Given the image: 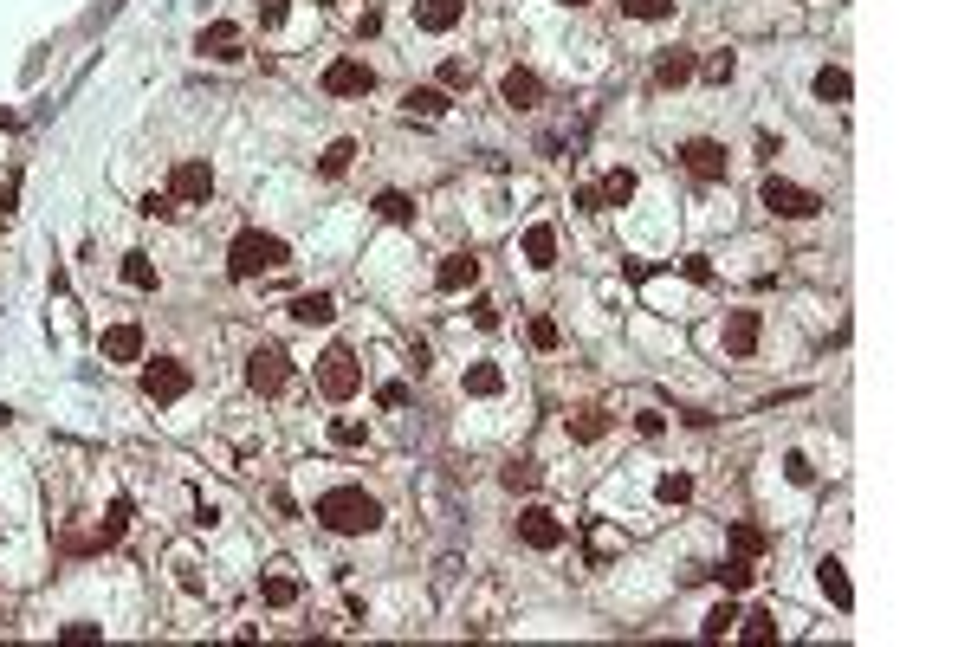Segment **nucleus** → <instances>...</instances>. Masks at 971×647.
<instances>
[{
  "label": "nucleus",
  "instance_id": "obj_26",
  "mask_svg": "<svg viewBox=\"0 0 971 647\" xmlns=\"http://www.w3.org/2000/svg\"><path fill=\"white\" fill-rule=\"evenodd\" d=\"M751 576H758V570H751V557H732V563H719V570H713V583L726 589V596H738V589H751Z\"/></svg>",
  "mask_w": 971,
  "mask_h": 647
},
{
  "label": "nucleus",
  "instance_id": "obj_22",
  "mask_svg": "<svg viewBox=\"0 0 971 647\" xmlns=\"http://www.w3.org/2000/svg\"><path fill=\"white\" fill-rule=\"evenodd\" d=\"M849 91H855V78L842 72V65H823V72H816V98L823 104H849Z\"/></svg>",
  "mask_w": 971,
  "mask_h": 647
},
{
  "label": "nucleus",
  "instance_id": "obj_35",
  "mask_svg": "<svg viewBox=\"0 0 971 647\" xmlns=\"http://www.w3.org/2000/svg\"><path fill=\"white\" fill-rule=\"evenodd\" d=\"M473 85V59H447L441 65V91H467Z\"/></svg>",
  "mask_w": 971,
  "mask_h": 647
},
{
  "label": "nucleus",
  "instance_id": "obj_14",
  "mask_svg": "<svg viewBox=\"0 0 971 647\" xmlns=\"http://www.w3.org/2000/svg\"><path fill=\"white\" fill-rule=\"evenodd\" d=\"M434 285H441V292H467V285H480V259H473V253H447L441 266H434Z\"/></svg>",
  "mask_w": 971,
  "mask_h": 647
},
{
  "label": "nucleus",
  "instance_id": "obj_2",
  "mask_svg": "<svg viewBox=\"0 0 971 647\" xmlns=\"http://www.w3.org/2000/svg\"><path fill=\"white\" fill-rule=\"evenodd\" d=\"M285 259H292V246L279 240V233H259V227H246L234 246H227V272L234 279H259V272H279Z\"/></svg>",
  "mask_w": 971,
  "mask_h": 647
},
{
  "label": "nucleus",
  "instance_id": "obj_16",
  "mask_svg": "<svg viewBox=\"0 0 971 647\" xmlns=\"http://www.w3.org/2000/svg\"><path fill=\"white\" fill-rule=\"evenodd\" d=\"M758 311H732V318H726V356H751V350H758Z\"/></svg>",
  "mask_w": 971,
  "mask_h": 647
},
{
  "label": "nucleus",
  "instance_id": "obj_20",
  "mask_svg": "<svg viewBox=\"0 0 971 647\" xmlns=\"http://www.w3.org/2000/svg\"><path fill=\"white\" fill-rule=\"evenodd\" d=\"M402 104H408V117H447V110H454V98H447L441 85H415Z\"/></svg>",
  "mask_w": 971,
  "mask_h": 647
},
{
  "label": "nucleus",
  "instance_id": "obj_43",
  "mask_svg": "<svg viewBox=\"0 0 971 647\" xmlns=\"http://www.w3.org/2000/svg\"><path fill=\"white\" fill-rule=\"evenodd\" d=\"M473 324H480V330H499V305H492V298H473Z\"/></svg>",
  "mask_w": 971,
  "mask_h": 647
},
{
  "label": "nucleus",
  "instance_id": "obj_27",
  "mask_svg": "<svg viewBox=\"0 0 971 647\" xmlns=\"http://www.w3.org/2000/svg\"><path fill=\"white\" fill-rule=\"evenodd\" d=\"M123 285H130V292H156V266H149V253H123Z\"/></svg>",
  "mask_w": 971,
  "mask_h": 647
},
{
  "label": "nucleus",
  "instance_id": "obj_34",
  "mask_svg": "<svg viewBox=\"0 0 971 647\" xmlns=\"http://www.w3.org/2000/svg\"><path fill=\"white\" fill-rule=\"evenodd\" d=\"M143 214H149V220H175V214H182V201H175L169 188H162V195L149 188V195H143Z\"/></svg>",
  "mask_w": 971,
  "mask_h": 647
},
{
  "label": "nucleus",
  "instance_id": "obj_24",
  "mask_svg": "<svg viewBox=\"0 0 971 647\" xmlns=\"http://www.w3.org/2000/svg\"><path fill=\"white\" fill-rule=\"evenodd\" d=\"M123 531H130V499H111V512H104V525H98V538L91 544H123Z\"/></svg>",
  "mask_w": 971,
  "mask_h": 647
},
{
  "label": "nucleus",
  "instance_id": "obj_30",
  "mask_svg": "<svg viewBox=\"0 0 971 647\" xmlns=\"http://www.w3.org/2000/svg\"><path fill=\"white\" fill-rule=\"evenodd\" d=\"M350 162H357V143H350V136H337V143L318 156V169H324V175H344Z\"/></svg>",
  "mask_w": 971,
  "mask_h": 647
},
{
  "label": "nucleus",
  "instance_id": "obj_47",
  "mask_svg": "<svg viewBox=\"0 0 971 647\" xmlns=\"http://www.w3.org/2000/svg\"><path fill=\"white\" fill-rule=\"evenodd\" d=\"M557 7H590V0H557Z\"/></svg>",
  "mask_w": 971,
  "mask_h": 647
},
{
  "label": "nucleus",
  "instance_id": "obj_17",
  "mask_svg": "<svg viewBox=\"0 0 971 647\" xmlns=\"http://www.w3.org/2000/svg\"><path fill=\"white\" fill-rule=\"evenodd\" d=\"M104 356H111V363H143V330H136V324H111V330H104Z\"/></svg>",
  "mask_w": 971,
  "mask_h": 647
},
{
  "label": "nucleus",
  "instance_id": "obj_46",
  "mask_svg": "<svg viewBox=\"0 0 971 647\" xmlns=\"http://www.w3.org/2000/svg\"><path fill=\"white\" fill-rule=\"evenodd\" d=\"M285 7H292V0H259V20L279 26V20H285Z\"/></svg>",
  "mask_w": 971,
  "mask_h": 647
},
{
  "label": "nucleus",
  "instance_id": "obj_9",
  "mask_svg": "<svg viewBox=\"0 0 971 647\" xmlns=\"http://www.w3.org/2000/svg\"><path fill=\"white\" fill-rule=\"evenodd\" d=\"M169 195L182 201V208L208 201V195H214V169H208V162H195V156H182V162L169 169Z\"/></svg>",
  "mask_w": 971,
  "mask_h": 647
},
{
  "label": "nucleus",
  "instance_id": "obj_40",
  "mask_svg": "<svg viewBox=\"0 0 971 647\" xmlns=\"http://www.w3.org/2000/svg\"><path fill=\"white\" fill-rule=\"evenodd\" d=\"M557 343H564V330L551 318H531V350H557Z\"/></svg>",
  "mask_w": 971,
  "mask_h": 647
},
{
  "label": "nucleus",
  "instance_id": "obj_36",
  "mask_svg": "<svg viewBox=\"0 0 971 647\" xmlns=\"http://www.w3.org/2000/svg\"><path fill=\"white\" fill-rule=\"evenodd\" d=\"M764 544H771V538H764L758 525H732V550H738V557H758Z\"/></svg>",
  "mask_w": 971,
  "mask_h": 647
},
{
  "label": "nucleus",
  "instance_id": "obj_18",
  "mask_svg": "<svg viewBox=\"0 0 971 647\" xmlns=\"http://www.w3.org/2000/svg\"><path fill=\"white\" fill-rule=\"evenodd\" d=\"M285 311H292L298 324H331V318H337V298H331V292H298Z\"/></svg>",
  "mask_w": 971,
  "mask_h": 647
},
{
  "label": "nucleus",
  "instance_id": "obj_33",
  "mask_svg": "<svg viewBox=\"0 0 971 647\" xmlns=\"http://www.w3.org/2000/svg\"><path fill=\"white\" fill-rule=\"evenodd\" d=\"M732 622H738V609H732V602H719V609L700 622V635H706V641H726V635H732Z\"/></svg>",
  "mask_w": 971,
  "mask_h": 647
},
{
  "label": "nucleus",
  "instance_id": "obj_38",
  "mask_svg": "<svg viewBox=\"0 0 971 647\" xmlns=\"http://www.w3.org/2000/svg\"><path fill=\"white\" fill-rule=\"evenodd\" d=\"M622 13H635V20H667L674 0H622Z\"/></svg>",
  "mask_w": 971,
  "mask_h": 647
},
{
  "label": "nucleus",
  "instance_id": "obj_5",
  "mask_svg": "<svg viewBox=\"0 0 971 647\" xmlns=\"http://www.w3.org/2000/svg\"><path fill=\"white\" fill-rule=\"evenodd\" d=\"M564 538H570V525L551 512V505H525V512H518V544L525 550H564Z\"/></svg>",
  "mask_w": 971,
  "mask_h": 647
},
{
  "label": "nucleus",
  "instance_id": "obj_6",
  "mask_svg": "<svg viewBox=\"0 0 971 647\" xmlns=\"http://www.w3.org/2000/svg\"><path fill=\"white\" fill-rule=\"evenodd\" d=\"M764 208H771L777 220H810V214H823V201H816L810 188L784 182V175H764Z\"/></svg>",
  "mask_w": 971,
  "mask_h": 647
},
{
  "label": "nucleus",
  "instance_id": "obj_15",
  "mask_svg": "<svg viewBox=\"0 0 971 647\" xmlns=\"http://www.w3.org/2000/svg\"><path fill=\"white\" fill-rule=\"evenodd\" d=\"M460 13H467V0H421V7H415V26H421V33H454Z\"/></svg>",
  "mask_w": 971,
  "mask_h": 647
},
{
  "label": "nucleus",
  "instance_id": "obj_41",
  "mask_svg": "<svg viewBox=\"0 0 971 647\" xmlns=\"http://www.w3.org/2000/svg\"><path fill=\"white\" fill-rule=\"evenodd\" d=\"M732 72H738V59H732V52H719V59H706V78H713V85H726Z\"/></svg>",
  "mask_w": 971,
  "mask_h": 647
},
{
  "label": "nucleus",
  "instance_id": "obj_39",
  "mask_svg": "<svg viewBox=\"0 0 971 647\" xmlns=\"http://www.w3.org/2000/svg\"><path fill=\"white\" fill-rule=\"evenodd\" d=\"M738 622H745V628H738V635H745V641H771V615H764V609H751V615H738Z\"/></svg>",
  "mask_w": 971,
  "mask_h": 647
},
{
  "label": "nucleus",
  "instance_id": "obj_23",
  "mask_svg": "<svg viewBox=\"0 0 971 647\" xmlns=\"http://www.w3.org/2000/svg\"><path fill=\"white\" fill-rule=\"evenodd\" d=\"M259 602H266V609H292V602H298V576L272 570L266 583H259Z\"/></svg>",
  "mask_w": 971,
  "mask_h": 647
},
{
  "label": "nucleus",
  "instance_id": "obj_21",
  "mask_svg": "<svg viewBox=\"0 0 971 647\" xmlns=\"http://www.w3.org/2000/svg\"><path fill=\"white\" fill-rule=\"evenodd\" d=\"M687 78H693V52H687V46L661 52V65H654V85H687Z\"/></svg>",
  "mask_w": 971,
  "mask_h": 647
},
{
  "label": "nucleus",
  "instance_id": "obj_19",
  "mask_svg": "<svg viewBox=\"0 0 971 647\" xmlns=\"http://www.w3.org/2000/svg\"><path fill=\"white\" fill-rule=\"evenodd\" d=\"M816 583H823V596L836 602V609H855V589H849V576H842V563H836V557L816 563Z\"/></svg>",
  "mask_w": 971,
  "mask_h": 647
},
{
  "label": "nucleus",
  "instance_id": "obj_13",
  "mask_svg": "<svg viewBox=\"0 0 971 647\" xmlns=\"http://www.w3.org/2000/svg\"><path fill=\"white\" fill-rule=\"evenodd\" d=\"M518 253H525L531 272H551V266H557V227H544V220H538V227H525Z\"/></svg>",
  "mask_w": 971,
  "mask_h": 647
},
{
  "label": "nucleus",
  "instance_id": "obj_28",
  "mask_svg": "<svg viewBox=\"0 0 971 647\" xmlns=\"http://www.w3.org/2000/svg\"><path fill=\"white\" fill-rule=\"evenodd\" d=\"M376 214L395 220V227H408V220H415V201H408L402 188H382V195H376Z\"/></svg>",
  "mask_w": 971,
  "mask_h": 647
},
{
  "label": "nucleus",
  "instance_id": "obj_7",
  "mask_svg": "<svg viewBox=\"0 0 971 647\" xmlns=\"http://www.w3.org/2000/svg\"><path fill=\"white\" fill-rule=\"evenodd\" d=\"M188 382H195V376H188V363H175V356H156V363L143 369V395H149V402H182Z\"/></svg>",
  "mask_w": 971,
  "mask_h": 647
},
{
  "label": "nucleus",
  "instance_id": "obj_1",
  "mask_svg": "<svg viewBox=\"0 0 971 647\" xmlns=\"http://www.w3.org/2000/svg\"><path fill=\"white\" fill-rule=\"evenodd\" d=\"M311 518H318L331 538H363V531L382 525V499L363 492V486H331L318 505H311Z\"/></svg>",
  "mask_w": 971,
  "mask_h": 647
},
{
  "label": "nucleus",
  "instance_id": "obj_4",
  "mask_svg": "<svg viewBox=\"0 0 971 647\" xmlns=\"http://www.w3.org/2000/svg\"><path fill=\"white\" fill-rule=\"evenodd\" d=\"M246 382H253V395H285L292 389V356H285L279 343H259V350L246 356Z\"/></svg>",
  "mask_w": 971,
  "mask_h": 647
},
{
  "label": "nucleus",
  "instance_id": "obj_32",
  "mask_svg": "<svg viewBox=\"0 0 971 647\" xmlns=\"http://www.w3.org/2000/svg\"><path fill=\"white\" fill-rule=\"evenodd\" d=\"M654 499H661V505H687L693 499V479L687 473H667L661 486H654Z\"/></svg>",
  "mask_w": 971,
  "mask_h": 647
},
{
  "label": "nucleus",
  "instance_id": "obj_11",
  "mask_svg": "<svg viewBox=\"0 0 971 647\" xmlns=\"http://www.w3.org/2000/svg\"><path fill=\"white\" fill-rule=\"evenodd\" d=\"M195 52H201V59H214V65H234L240 59V26L234 20H208V26H201V39H195Z\"/></svg>",
  "mask_w": 971,
  "mask_h": 647
},
{
  "label": "nucleus",
  "instance_id": "obj_10",
  "mask_svg": "<svg viewBox=\"0 0 971 647\" xmlns=\"http://www.w3.org/2000/svg\"><path fill=\"white\" fill-rule=\"evenodd\" d=\"M324 91H331V98H369V91H376V72H369L363 59H331L324 65Z\"/></svg>",
  "mask_w": 971,
  "mask_h": 647
},
{
  "label": "nucleus",
  "instance_id": "obj_3",
  "mask_svg": "<svg viewBox=\"0 0 971 647\" xmlns=\"http://www.w3.org/2000/svg\"><path fill=\"white\" fill-rule=\"evenodd\" d=\"M318 389L331 395V402H350V395L363 389V363L344 350V343H331V350L318 356Z\"/></svg>",
  "mask_w": 971,
  "mask_h": 647
},
{
  "label": "nucleus",
  "instance_id": "obj_44",
  "mask_svg": "<svg viewBox=\"0 0 971 647\" xmlns=\"http://www.w3.org/2000/svg\"><path fill=\"white\" fill-rule=\"evenodd\" d=\"M59 641H65V647H91V641H98V628H91V622H78V628H65Z\"/></svg>",
  "mask_w": 971,
  "mask_h": 647
},
{
  "label": "nucleus",
  "instance_id": "obj_29",
  "mask_svg": "<svg viewBox=\"0 0 971 647\" xmlns=\"http://www.w3.org/2000/svg\"><path fill=\"white\" fill-rule=\"evenodd\" d=\"M603 434H609L603 408H577V415H570V440H603Z\"/></svg>",
  "mask_w": 971,
  "mask_h": 647
},
{
  "label": "nucleus",
  "instance_id": "obj_31",
  "mask_svg": "<svg viewBox=\"0 0 971 647\" xmlns=\"http://www.w3.org/2000/svg\"><path fill=\"white\" fill-rule=\"evenodd\" d=\"M499 389H505V376L492 363H473L467 369V395H499Z\"/></svg>",
  "mask_w": 971,
  "mask_h": 647
},
{
  "label": "nucleus",
  "instance_id": "obj_45",
  "mask_svg": "<svg viewBox=\"0 0 971 647\" xmlns=\"http://www.w3.org/2000/svg\"><path fill=\"white\" fill-rule=\"evenodd\" d=\"M13 201H20V175H7V182H0V220L13 214Z\"/></svg>",
  "mask_w": 971,
  "mask_h": 647
},
{
  "label": "nucleus",
  "instance_id": "obj_37",
  "mask_svg": "<svg viewBox=\"0 0 971 647\" xmlns=\"http://www.w3.org/2000/svg\"><path fill=\"white\" fill-rule=\"evenodd\" d=\"M505 486H512V492H531V486H538V460H512V466H505Z\"/></svg>",
  "mask_w": 971,
  "mask_h": 647
},
{
  "label": "nucleus",
  "instance_id": "obj_42",
  "mask_svg": "<svg viewBox=\"0 0 971 647\" xmlns=\"http://www.w3.org/2000/svg\"><path fill=\"white\" fill-rule=\"evenodd\" d=\"M376 402H382V408H408V382H382Z\"/></svg>",
  "mask_w": 971,
  "mask_h": 647
},
{
  "label": "nucleus",
  "instance_id": "obj_8",
  "mask_svg": "<svg viewBox=\"0 0 971 647\" xmlns=\"http://www.w3.org/2000/svg\"><path fill=\"white\" fill-rule=\"evenodd\" d=\"M680 162H687V175H693V182H726V169H732L726 143H713V136H693V143L680 149Z\"/></svg>",
  "mask_w": 971,
  "mask_h": 647
},
{
  "label": "nucleus",
  "instance_id": "obj_25",
  "mask_svg": "<svg viewBox=\"0 0 971 647\" xmlns=\"http://www.w3.org/2000/svg\"><path fill=\"white\" fill-rule=\"evenodd\" d=\"M596 195H603V208H628L635 201V169H609V182Z\"/></svg>",
  "mask_w": 971,
  "mask_h": 647
},
{
  "label": "nucleus",
  "instance_id": "obj_12",
  "mask_svg": "<svg viewBox=\"0 0 971 647\" xmlns=\"http://www.w3.org/2000/svg\"><path fill=\"white\" fill-rule=\"evenodd\" d=\"M499 98L512 104V110H531V104L544 98V78H538V72H525V65H512V72L499 78Z\"/></svg>",
  "mask_w": 971,
  "mask_h": 647
}]
</instances>
